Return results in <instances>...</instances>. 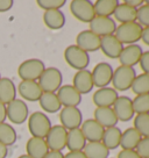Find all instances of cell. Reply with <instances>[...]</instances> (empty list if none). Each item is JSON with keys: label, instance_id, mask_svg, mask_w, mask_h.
Returning <instances> with one entry per match:
<instances>
[{"label": "cell", "instance_id": "6da1fadb", "mask_svg": "<svg viewBox=\"0 0 149 158\" xmlns=\"http://www.w3.org/2000/svg\"><path fill=\"white\" fill-rule=\"evenodd\" d=\"M143 27L139 22H127L120 23L115 29V37L119 40L122 44H136L141 40Z\"/></svg>", "mask_w": 149, "mask_h": 158}, {"label": "cell", "instance_id": "7a4b0ae2", "mask_svg": "<svg viewBox=\"0 0 149 158\" xmlns=\"http://www.w3.org/2000/svg\"><path fill=\"white\" fill-rule=\"evenodd\" d=\"M135 77H136V71L134 70V68L120 65L113 71V77L111 83L117 92L118 91L124 92V91L130 89Z\"/></svg>", "mask_w": 149, "mask_h": 158}, {"label": "cell", "instance_id": "3957f363", "mask_svg": "<svg viewBox=\"0 0 149 158\" xmlns=\"http://www.w3.org/2000/svg\"><path fill=\"white\" fill-rule=\"evenodd\" d=\"M37 83L40 85L43 92H49V93H56L58 89L62 86L63 83V76L62 72L57 68L50 66L45 68L43 73L41 74Z\"/></svg>", "mask_w": 149, "mask_h": 158}, {"label": "cell", "instance_id": "277c9868", "mask_svg": "<svg viewBox=\"0 0 149 158\" xmlns=\"http://www.w3.org/2000/svg\"><path fill=\"white\" fill-rule=\"evenodd\" d=\"M51 127L50 118L42 112H34L28 116V130L33 137L45 138Z\"/></svg>", "mask_w": 149, "mask_h": 158}, {"label": "cell", "instance_id": "5b68a950", "mask_svg": "<svg viewBox=\"0 0 149 158\" xmlns=\"http://www.w3.org/2000/svg\"><path fill=\"white\" fill-rule=\"evenodd\" d=\"M45 70V63L39 58H29L22 62L18 68V74L22 80L37 81Z\"/></svg>", "mask_w": 149, "mask_h": 158}, {"label": "cell", "instance_id": "8992f818", "mask_svg": "<svg viewBox=\"0 0 149 158\" xmlns=\"http://www.w3.org/2000/svg\"><path fill=\"white\" fill-rule=\"evenodd\" d=\"M64 59L72 69L77 71L86 70L90 64L89 54L76 44L69 45L64 50Z\"/></svg>", "mask_w": 149, "mask_h": 158}, {"label": "cell", "instance_id": "52a82bcc", "mask_svg": "<svg viewBox=\"0 0 149 158\" xmlns=\"http://www.w3.org/2000/svg\"><path fill=\"white\" fill-rule=\"evenodd\" d=\"M70 12L77 20L90 23L96 18L95 6L90 0H72L70 2Z\"/></svg>", "mask_w": 149, "mask_h": 158}, {"label": "cell", "instance_id": "ba28073f", "mask_svg": "<svg viewBox=\"0 0 149 158\" xmlns=\"http://www.w3.org/2000/svg\"><path fill=\"white\" fill-rule=\"evenodd\" d=\"M68 130L61 124H56L50 128L48 135L45 136V142L50 151H61L66 148Z\"/></svg>", "mask_w": 149, "mask_h": 158}, {"label": "cell", "instance_id": "9c48e42d", "mask_svg": "<svg viewBox=\"0 0 149 158\" xmlns=\"http://www.w3.org/2000/svg\"><path fill=\"white\" fill-rule=\"evenodd\" d=\"M6 112L7 118L14 124H22L28 120V106L22 99H14L6 105Z\"/></svg>", "mask_w": 149, "mask_h": 158}, {"label": "cell", "instance_id": "30bf717a", "mask_svg": "<svg viewBox=\"0 0 149 158\" xmlns=\"http://www.w3.org/2000/svg\"><path fill=\"white\" fill-rule=\"evenodd\" d=\"M113 68L109 63L106 62H100L96 65L93 70L91 71L92 74V80H93V85L98 89H103V87H109V85L112 81V77H113Z\"/></svg>", "mask_w": 149, "mask_h": 158}, {"label": "cell", "instance_id": "8fae6325", "mask_svg": "<svg viewBox=\"0 0 149 158\" xmlns=\"http://www.w3.org/2000/svg\"><path fill=\"white\" fill-rule=\"evenodd\" d=\"M61 126L66 130L80 128L83 123V114L78 107H63L60 113Z\"/></svg>", "mask_w": 149, "mask_h": 158}, {"label": "cell", "instance_id": "7c38bea8", "mask_svg": "<svg viewBox=\"0 0 149 158\" xmlns=\"http://www.w3.org/2000/svg\"><path fill=\"white\" fill-rule=\"evenodd\" d=\"M90 30L99 37L113 35L117 29V23L115 20L112 18H106V16H96L89 23Z\"/></svg>", "mask_w": 149, "mask_h": 158}, {"label": "cell", "instance_id": "4fadbf2b", "mask_svg": "<svg viewBox=\"0 0 149 158\" xmlns=\"http://www.w3.org/2000/svg\"><path fill=\"white\" fill-rule=\"evenodd\" d=\"M113 110L118 121L121 122H127L134 118V108H133V102L132 99L128 98L127 95H121L117 99V101L113 105Z\"/></svg>", "mask_w": 149, "mask_h": 158}, {"label": "cell", "instance_id": "5bb4252c", "mask_svg": "<svg viewBox=\"0 0 149 158\" xmlns=\"http://www.w3.org/2000/svg\"><path fill=\"white\" fill-rule=\"evenodd\" d=\"M56 94L62 107H77L82 102V94L72 85H62Z\"/></svg>", "mask_w": 149, "mask_h": 158}, {"label": "cell", "instance_id": "9a60e30c", "mask_svg": "<svg viewBox=\"0 0 149 158\" xmlns=\"http://www.w3.org/2000/svg\"><path fill=\"white\" fill-rule=\"evenodd\" d=\"M100 41L101 37L92 33L90 29L82 30L76 37V45L89 54L100 49Z\"/></svg>", "mask_w": 149, "mask_h": 158}, {"label": "cell", "instance_id": "2e32d148", "mask_svg": "<svg viewBox=\"0 0 149 158\" xmlns=\"http://www.w3.org/2000/svg\"><path fill=\"white\" fill-rule=\"evenodd\" d=\"M124 49V44L119 40L115 37V35H109L101 37L100 41V50L103 54L112 59H118L120 57V54Z\"/></svg>", "mask_w": 149, "mask_h": 158}, {"label": "cell", "instance_id": "e0dca14e", "mask_svg": "<svg viewBox=\"0 0 149 158\" xmlns=\"http://www.w3.org/2000/svg\"><path fill=\"white\" fill-rule=\"evenodd\" d=\"M80 130L84 135L86 141L89 142H101L105 128L101 127L95 118H87L83 121L80 126Z\"/></svg>", "mask_w": 149, "mask_h": 158}, {"label": "cell", "instance_id": "ac0fdd59", "mask_svg": "<svg viewBox=\"0 0 149 158\" xmlns=\"http://www.w3.org/2000/svg\"><path fill=\"white\" fill-rule=\"evenodd\" d=\"M18 92L22 99L27 101H39L41 95L43 93L42 89L37 81L33 80H21V83L18 86Z\"/></svg>", "mask_w": 149, "mask_h": 158}, {"label": "cell", "instance_id": "d6986e66", "mask_svg": "<svg viewBox=\"0 0 149 158\" xmlns=\"http://www.w3.org/2000/svg\"><path fill=\"white\" fill-rule=\"evenodd\" d=\"M118 98L119 94L113 87H103L93 93L92 101L97 107H113Z\"/></svg>", "mask_w": 149, "mask_h": 158}, {"label": "cell", "instance_id": "ffe728a7", "mask_svg": "<svg viewBox=\"0 0 149 158\" xmlns=\"http://www.w3.org/2000/svg\"><path fill=\"white\" fill-rule=\"evenodd\" d=\"M142 52L143 50L139 44L126 45L124 47V49L120 54V57L118 58L120 60V65L134 68V65H136L140 62Z\"/></svg>", "mask_w": 149, "mask_h": 158}, {"label": "cell", "instance_id": "44dd1931", "mask_svg": "<svg viewBox=\"0 0 149 158\" xmlns=\"http://www.w3.org/2000/svg\"><path fill=\"white\" fill-rule=\"evenodd\" d=\"M72 86H74V89H77L82 95H83V94L90 93V92L93 89V87H95L91 71H89V70H80V71H77L74 76Z\"/></svg>", "mask_w": 149, "mask_h": 158}, {"label": "cell", "instance_id": "7402d4cb", "mask_svg": "<svg viewBox=\"0 0 149 158\" xmlns=\"http://www.w3.org/2000/svg\"><path fill=\"white\" fill-rule=\"evenodd\" d=\"M93 118L105 129L117 127L119 122L112 107H97L93 112Z\"/></svg>", "mask_w": 149, "mask_h": 158}, {"label": "cell", "instance_id": "603a6c76", "mask_svg": "<svg viewBox=\"0 0 149 158\" xmlns=\"http://www.w3.org/2000/svg\"><path fill=\"white\" fill-rule=\"evenodd\" d=\"M26 151L30 158H45V156L49 152L50 150L47 145L45 138L32 137L27 141L26 144Z\"/></svg>", "mask_w": 149, "mask_h": 158}, {"label": "cell", "instance_id": "cb8c5ba5", "mask_svg": "<svg viewBox=\"0 0 149 158\" xmlns=\"http://www.w3.org/2000/svg\"><path fill=\"white\" fill-rule=\"evenodd\" d=\"M65 15L61 10H45L43 14V22L45 25L51 30L62 29L65 25Z\"/></svg>", "mask_w": 149, "mask_h": 158}, {"label": "cell", "instance_id": "d4e9b609", "mask_svg": "<svg viewBox=\"0 0 149 158\" xmlns=\"http://www.w3.org/2000/svg\"><path fill=\"white\" fill-rule=\"evenodd\" d=\"M85 145H86V139L80 128L68 130L66 148L69 149V151H83Z\"/></svg>", "mask_w": 149, "mask_h": 158}, {"label": "cell", "instance_id": "484cf974", "mask_svg": "<svg viewBox=\"0 0 149 158\" xmlns=\"http://www.w3.org/2000/svg\"><path fill=\"white\" fill-rule=\"evenodd\" d=\"M141 138L142 136L134 127L127 128L125 131H122L120 147L122 148V150H135L138 144L140 143Z\"/></svg>", "mask_w": 149, "mask_h": 158}, {"label": "cell", "instance_id": "4316f807", "mask_svg": "<svg viewBox=\"0 0 149 158\" xmlns=\"http://www.w3.org/2000/svg\"><path fill=\"white\" fill-rule=\"evenodd\" d=\"M136 14H138L136 8L130 7L122 1V2H119L113 15L115 20L119 21L120 23H127V22H136V19H138Z\"/></svg>", "mask_w": 149, "mask_h": 158}, {"label": "cell", "instance_id": "83f0119b", "mask_svg": "<svg viewBox=\"0 0 149 158\" xmlns=\"http://www.w3.org/2000/svg\"><path fill=\"white\" fill-rule=\"evenodd\" d=\"M16 99V87L14 81L10 78H0V101L8 105Z\"/></svg>", "mask_w": 149, "mask_h": 158}, {"label": "cell", "instance_id": "f1b7e54d", "mask_svg": "<svg viewBox=\"0 0 149 158\" xmlns=\"http://www.w3.org/2000/svg\"><path fill=\"white\" fill-rule=\"evenodd\" d=\"M39 102H40L41 108L43 109L45 112H47V113L54 114L60 112L61 109H62V105H61L56 93L43 92L42 95H41L40 100H39Z\"/></svg>", "mask_w": 149, "mask_h": 158}, {"label": "cell", "instance_id": "f546056e", "mask_svg": "<svg viewBox=\"0 0 149 158\" xmlns=\"http://www.w3.org/2000/svg\"><path fill=\"white\" fill-rule=\"evenodd\" d=\"M121 135L122 131L119 127H111V128H106L103 135V139L101 142L104 143V145L111 150H114V149L119 148L120 142H121Z\"/></svg>", "mask_w": 149, "mask_h": 158}, {"label": "cell", "instance_id": "4dcf8cb0", "mask_svg": "<svg viewBox=\"0 0 149 158\" xmlns=\"http://www.w3.org/2000/svg\"><path fill=\"white\" fill-rule=\"evenodd\" d=\"M118 5H119L118 0H97L93 4L96 16L112 18V15L114 14Z\"/></svg>", "mask_w": 149, "mask_h": 158}, {"label": "cell", "instance_id": "1f68e13d", "mask_svg": "<svg viewBox=\"0 0 149 158\" xmlns=\"http://www.w3.org/2000/svg\"><path fill=\"white\" fill-rule=\"evenodd\" d=\"M83 152L87 158H109V150L103 142H89Z\"/></svg>", "mask_w": 149, "mask_h": 158}, {"label": "cell", "instance_id": "d6a6232c", "mask_svg": "<svg viewBox=\"0 0 149 158\" xmlns=\"http://www.w3.org/2000/svg\"><path fill=\"white\" fill-rule=\"evenodd\" d=\"M16 131L15 129L8 123H0V143L5 147H11L16 142Z\"/></svg>", "mask_w": 149, "mask_h": 158}, {"label": "cell", "instance_id": "836d02e7", "mask_svg": "<svg viewBox=\"0 0 149 158\" xmlns=\"http://www.w3.org/2000/svg\"><path fill=\"white\" fill-rule=\"evenodd\" d=\"M130 89L134 92L136 95L141 94H149V74L141 73L136 74L133 85Z\"/></svg>", "mask_w": 149, "mask_h": 158}, {"label": "cell", "instance_id": "e575fe53", "mask_svg": "<svg viewBox=\"0 0 149 158\" xmlns=\"http://www.w3.org/2000/svg\"><path fill=\"white\" fill-rule=\"evenodd\" d=\"M134 128L142 137H149V113L136 114L134 118Z\"/></svg>", "mask_w": 149, "mask_h": 158}, {"label": "cell", "instance_id": "d590c367", "mask_svg": "<svg viewBox=\"0 0 149 158\" xmlns=\"http://www.w3.org/2000/svg\"><path fill=\"white\" fill-rule=\"evenodd\" d=\"M134 113L136 114H147L149 113V94H141L136 95L132 99Z\"/></svg>", "mask_w": 149, "mask_h": 158}, {"label": "cell", "instance_id": "8d00e7d4", "mask_svg": "<svg viewBox=\"0 0 149 158\" xmlns=\"http://www.w3.org/2000/svg\"><path fill=\"white\" fill-rule=\"evenodd\" d=\"M65 0H37L36 4L45 10H61L65 5Z\"/></svg>", "mask_w": 149, "mask_h": 158}, {"label": "cell", "instance_id": "74e56055", "mask_svg": "<svg viewBox=\"0 0 149 158\" xmlns=\"http://www.w3.org/2000/svg\"><path fill=\"white\" fill-rule=\"evenodd\" d=\"M136 22H139L142 27H149V5H143L138 8V14H136Z\"/></svg>", "mask_w": 149, "mask_h": 158}, {"label": "cell", "instance_id": "f35d334b", "mask_svg": "<svg viewBox=\"0 0 149 158\" xmlns=\"http://www.w3.org/2000/svg\"><path fill=\"white\" fill-rule=\"evenodd\" d=\"M141 158H149V137H142L135 149Z\"/></svg>", "mask_w": 149, "mask_h": 158}, {"label": "cell", "instance_id": "ab89813d", "mask_svg": "<svg viewBox=\"0 0 149 158\" xmlns=\"http://www.w3.org/2000/svg\"><path fill=\"white\" fill-rule=\"evenodd\" d=\"M140 68L143 71V73L149 74V50L148 51H143L142 56L140 58Z\"/></svg>", "mask_w": 149, "mask_h": 158}, {"label": "cell", "instance_id": "60d3db41", "mask_svg": "<svg viewBox=\"0 0 149 158\" xmlns=\"http://www.w3.org/2000/svg\"><path fill=\"white\" fill-rule=\"evenodd\" d=\"M118 158H141L135 150H121L118 153Z\"/></svg>", "mask_w": 149, "mask_h": 158}, {"label": "cell", "instance_id": "b9f144b4", "mask_svg": "<svg viewBox=\"0 0 149 158\" xmlns=\"http://www.w3.org/2000/svg\"><path fill=\"white\" fill-rule=\"evenodd\" d=\"M14 5L13 0H0V13L10 10Z\"/></svg>", "mask_w": 149, "mask_h": 158}, {"label": "cell", "instance_id": "7bdbcfd3", "mask_svg": "<svg viewBox=\"0 0 149 158\" xmlns=\"http://www.w3.org/2000/svg\"><path fill=\"white\" fill-rule=\"evenodd\" d=\"M64 158H87L83 151H69L64 155Z\"/></svg>", "mask_w": 149, "mask_h": 158}, {"label": "cell", "instance_id": "ee69618b", "mask_svg": "<svg viewBox=\"0 0 149 158\" xmlns=\"http://www.w3.org/2000/svg\"><path fill=\"white\" fill-rule=\"evenodd\" d=\"M124 2L127 4L128 6H130V7H133V8H136V10L144 4L143 0H125Z\"/></svg>", "mask_w": 149, "mask_h": 158}, {"label": "cell", "instance_id": "f6af8a7d", "mask_svg": "<svg viewBox=\"0 0 149 158\" xmlns=\"http://www.w3.org/2000/svg\"><path fill=\"white\" fill-rule=\"evenodd\" d=\"M7 118V112H6V105L0 101V123L5 122Z\"/></svg>", "mask_w": 149, "mask_h": 158}, {"label": "cell", "instance_id": "bcb514c9", "mask_svg": "<svg viewBox=\"0 0 149 158\" xmlns=\"http://www.w3.org/2000/svg\"><path fill=\"white\" fill-rule=\"evenodd\" d=\"M141 40L144 44L149 45V27H144L142 29V35H141Z\"/></svg>", "mask_w": 149, "mask_h": 158}, {"label": "cell", "instance_id": "7dc6e473", "mask_svg": "<svg viewBox=\"0 0 149 158\" xmlns=\"http://www.w3.org/2000/svg\"><path fill=\"white\" fill-rule=\"evenodd\" d=\"M45 158H64V155L61 151H49L45 156Z\"/></svg>", "mask_w": 149, "mask_h": 158}, {"label": "cell", "instance_id": "c3c4849f", "mask_svg": "<svg viewBox=\"0 0 149 158\" xmlns=\"http://www.w3.org/2000/svg\"><path fill=\"white\" fill-rule=\"evenodd\" d=\"M7 153H8L7 147H5L4 144L0 143V158H6L7 157Z\"/></svg>", "mask_w": 149, "mask_h": 158}, {"label": "cell", "instance_id": "681fc988", "mask_svg": "<svg viewBox=\"0 0 149 158\" xmlns=\"http://www.w3.org/2000/svg\"><path fill=\"white\" fill-rule=\"evenodd\" d=\"M18 158H30L28 155H21V156H19Z\"/></svg>", "mask_w": 149, "mask_h": 158}, {"label": "cell", "instance_id": "f907efd6", "mask_svg": "<svg viewBox=\"0 0 149 158\" xmlns=\"http://www.w3.org/2000/svg\"><path fill=\"white\" fill-rule=\"evenodd\" d=\"M144 4H146V5H149V0H147V1L144 2Z\"/></svg>", "mask_w": 149, "mask_h": 158}, {"label": "cell", "instance_id": "816d5d0a", "mask_svg": "<svg viewBox=\"0 0 149 158\" xmlns=\"http://www.w3.org/2000/svg\"><path fill=\"white\" fill-rule=\"evenodd\" d=\"M0 78H1V76H0Z\"/></svg>", "mask_w": 149, "mask_h": 158}]
</instances>
